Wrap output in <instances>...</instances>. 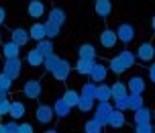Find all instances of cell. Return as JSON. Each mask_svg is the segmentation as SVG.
Segmentation results:
<instances>
[{"instance_id":"obj_14","label":"cell","mask_w":155,"mask_h":133,"mask_svg":"<svg viewBox=\"0 0 155 133\" xmlns=\"http://www.w3.org/2000/svg\"><path fill=\"white\" fill-rule=\"evenodd\" d=\"M0 53L4 55V60H12V57H21V47L15 41H4L0 47Z\"/></svg>"},{"instance_id":"obj_27","label":"cell","mask_w":155,"mask_h":133,"mask_svg":"<svg viewBox=\"0 0 155 133\" xmlns=\"http://www.w3.org/2000/svg\"><path fill=\"white\" fill-rule=\"evenodd\" d=\"M143 123H151V109L141 107L139 111H135V125H143Z\"/></svg>"},{"instance_id":"obj_20","label":"cell","mask_w":155,"mask_h":133,"mask_svg":"<svg viewBox=\"0 0 155 133\" xmlns=\"http://www.w3.org/2000/svg\"><path fill=\"white\" fill-rule=\"evenodd\" d=\"M78 55H80V60H96L98 51H96V47L92 43H82L78 47Z\"/></svg>"},{"instance_id":"obj_43","label":"cell","mask_w":155,"mask_h":133,"mask_svg":"<svg viewBox=\"0 0 155 133\" xmlns=\"http://www.w3.org/2000/svg\"><path fill=\"white\" fill-rule=\"evenodd\" d=\"M4 23H6V10H4V8L0 6V27H2Z\"/></svg>"},{"instance_id":"obj_28","label":"cell","mask_w":155,"mask_h":133,"mask_svg":"<svg viewBox=\"0 0 155 133\" xmlns=\"http://www.w3.org/2000/svg\"><path fill=\"white\" fill-rule=\"evenodd\" d=\"M61 98L70 104V109H76V107H78V101H80V92H78V90H74V88H68V90L63 92Z\"/></svg>"},{"instance_id":"obj_21","label":"cell","mask_w":155,"mask_h":133,"mask_svg":"<svg viewBox=\"0 0 155 133\" xmlns=\"http://www.w3.org/2000/svg\"><path fill=\"white\" fill-rule=\"evenodd\" d=\"M43 60H45V55L41 53L37 47H33L31 51L27 53V63H29L31 68H41V66H43Z\"/></svg>"},{"instance_id":"obj_12","label":"cell","mask_w":155,"mask_h":133,"mask_svg":"<svg viewBox=\"0 0 155 133\" xmlns=\"http://www.w3.org/2000/svg\"><path fill=\"white\" fill-rule=\"evenodd\" d=\"M8 117L12 121H21V119L27 117V107H25L23 101H10V113Z\"/></svg>"},{"instance_id":"obj_38","label":"cell","mask_w":155,"mask_h":133,"mask_svg":"<svg viewBox=\"0 0 155 133\" xmlns=\"http://www.w3.org/2000/svg\"><path fill=\"white\" fill-rule=\"evenodd\" d=\"M10 113V98H4L0 101V117H8Z\"/></svg>"},{"instance_id":"obj_29","label":"cell","mask_w":155,"mask_h":133,"mask_svg":"<svg viewBox=\"0 0 155 133\" xmlns=\"http://www.w3.org/2000/svg\"><path fill=\"white\" fill-rule=\"evenodd\" d=\"M118 60L131 70L133 66H135V60H137V57H135V51H131V49H123V51L118 53Z\"/></svg>"},{"instance_id":"obj_18","label":"cell","mask_w":155,"mask_h":133,"mask_svg":"<svg viewBox=\"0 0 155 133\" xmlns=\"http://www.w3.org/2000/svg\"><path fill=\"white\" fill-rule=\"evenodd\" d=\"M53 115H55L57 119H65V117H70V115H71L70 104L63 101V98H57V101L53 102Z\"/></svg>"},{"instance_id":"obj_33","label":"cell","mask_w":155,"mask_h":133,"mask_svg":"<svg viewBox=\"0 0 155 133\" xmlns=\"http://www.w3.org/2000/svg\"><path fill=\"white\" fill-rule=\"evenodd\" d=\"M35 47H37V49H39V51H41L43 55H49V53H53V51H55V49H53V41H51V39H43V41H39Z\"/></svg>"},{"instance_id":"obj_3","label":"cell","mask_w":155,"mask_h":133,"mask_svg":"<svg viewBox=\"0 0 155 133\" xmlns=\"http://www.w3.org/2000/svg\"><path fill=\"white\" fill-rule=\"evenodd\" d=\"M110 111H112V102L110 101H102V102H98L96 107H94V121L98 123V125H102V127H106V115H108Z\"/></svg>"},{"instance_id":"obj_10","label":"cell","mask_w":155,"mask_h":133,"mask_svg":"<svg viewBox=\"0 0 155 133\" xmlns=\"http://www.w3.org/2000/svg\"><path fill=\"white\" fill-rule=\"evenodd\" d=\"M98 41H100V45L104 47V49H114L116 43H118V39H116V33L112 31V29H104V31L98 35Z\"/></svg>"},{"instance_id":"obj_47","label":"cell","mask_w":155,"mask_h":133,"mask_svg":"<svg viewBox=\"0 0 155 133\" xmlns=\"http://www.w3.org/2000/svg\"><path fill=\"white\" fill-rule=\"evenodd\" d=\"M0 133H6V127H4V123H0Z\"/></svg>"},{"instance_id":"obj_40","label":"cell","mask_w":155,"mask_h":133,"mask_svg":"<svg viewBox=\"0 0 155 133\" xmlns=\"http://www.w3.org/2000/svg\"><path fill=\"white\" fill-rule=\"evenodd\" d=\"M135 133H153L151 123H143V125H135Z\"/></svg>"},{"instance_id":"obj_46","label":"cell","mask_w":155,"mask_h":133,"mask_svg":"<svg viewBox=\"0 0 155 133\" xmlns=\"http://www.w3.org/2000/svg\"><path fill=\"white\" fill-rule=\"evenodd\" d=\"M43 133H59V131H57V129H45Z\"/></svg>"},{"instance_id":"obj_8","label":"cell","mask_w":155,"mask_h":133,"mask_svg":"<svg viewBox=\"0 0 155 133\" xmlns=\"http://www.w3.org/2000/svg\"><path fill=\"white\" fill-rule=\"evenodd\" d=\"M135 57H137L139 62H151V60L155 57V45L151 43V41L141 43L139 49H137V53H135Z\"/></svg>"},{"instance_id":"obj_50","label":"cell","mask_w":155,"mask_h":133,"mask_svg":"<svg viewBox=\"0 0 155 133\" xmlns=\"http://www.w3.org/2000/svg\"><path fill=\"white\" fill-rule=\"evenodd\" d=\"M153 133H155V127H153Z\"/></svg>"},{"instance_id":"obj_5","label":"cell","mask_w":155,"mask_h":133,"mask_svg":"<svg viewBox=\"0 0 155 133\" xmlns=\"http://www.w3.org/2000/svg\"><path fill=\"white\" fill-rule=\"evenodd\" d=\"M71 70H74V66H71L68 60H59L57 62V66L53 68V80H57V82H63V80H68L70 78V74H71Z\"/></svg>"},{"instance_id":"obj_15","label":"cell","mask_w":155,"mask_h":133,"mask_svg":"<svg viewBox=\"0 0 155 133\" xmlns=\"http://www.w3.org/2000/svg\"><path fill=\"white\" fill-rule=\"evenodd\" d=\"M27 15L31 16V19H41V16L45 15V2L43 0H29Z\"/></svg>"},{"instance_id":"obj_24","label":"cell","mask_w":155,"mask_h":133,"mask_svg":"<svg viewBox=\"0 0 155 133\" xmlns=\"http://www.w3.org/2000/svg\"><path fill=\"white\" fill-rule=\"evenodd\" d=\"M108 72H112V74H116V76H123L124 72H129V68L118 60V55H114V57L108 62Z\"/></svg>"},{"instance_id":"obj_26","label":"cell","mask_w":155,"mask_h":133,"mask_svg":"<svg viewBox=\"0 0 155 133\" xmlns=\"http://www.w3.org/2000/svg\"><path fill=\"white\" fill-rule=\"evenodd\" d=\"M96 101H112V92H110V84H96Z\"/></svg>"},{"instance_id":"obj_36","label":"cell","mask_w":155,"mask_h":133,"mask_svg":"<svg viewBox=\"0 0 155 133\" xmlns=\"http://www.w3.org/2000/svg\"><path fill=\"white\" fill-rule=\"evenodd\" d=\"M12 82H15V80H10L4 72H0V88H2V90L10 92V90H12Z\"/></svg>"},{"instance_id":"obj_49","label":"cell","mask_w":155,"mask_h":133,"mask_svg":"<svg viewBox=\"0 0 155 133\" xmlns=\"http://www.w3.org/2000/svg\"><path fill=\"white\" fill-rule=\"evenodd\" d=\"M0 47H2V39H0Z\"/></svg>"},{"instance_id":"obj_4","label":"cell","mask_w":155,"mask_h":133,"mask_svg":"<svg viewBox=\"0 0 155 133\" xmlns=\"http://www.w3.org/2000/svg\"><path fill=\"white\" fill-rule=\"evenodd\" d=\"M4 74H6L10 80H16L23 72V60L21 57H12V60H4Z\"/></svg>"},{"instance_id":"obj_51","label":"cell","mask_w":155,"mask_h":133,"mask_svg":"<svg viewBox=\"0 0 155 133\" xmlns=\"http://www.w3.org/2000/svg\"><path fill=\"white\" fill-rule=\"evenodd\" d=\"M0 39H2V37H0Z\"/></svg>"},{"instance_id":"obj_44","label":"cell","mask_w":155,"mask_h":133,"mask_svg":"<svg viewBox=\"0 0 155 133\" xmlns=\"http://www.w3.org/2000/svg\"><path fill=\"white\" fill-rule=\"evenodd\" d=\"M4 98H8V92H6V90H2V88H0V101H4Z\"/></svg>"},{"instance_id":"obj_13","label":"cell","mask_w":155,"mask_h":133,"mask_svg":"<svg viewBox=\"0 0 155 133\" xmlns=\"http://www.w3.org/2000/svg\"><path fill=\"white\" fill-rule=\"evenodd\" d=\"M10 41H15L18 47H25L29 41H31V37H29V31H27V29H23V27H16V29H12V31H10Z\"/></svg>"},{"instance_id":"obj_48","label":"cell","mask_w":155,"mask_h":133,"mask_svg":"<svg viewBox=\"0 0 155 133\" xmlns=\"http://www.w3.org/2000/svg\"><path fill=\"white\" fill-rule=\"evenodd\" d=\"M151 121H153V123H155V111H153V113H151Z\"/></svg>"},{"instance_id":"obj_19","label":"cell","mask_w":155,"mask_h":133,"mask_svg":"<svg viewBox=\"0 0 155 133\" xmlns=\"http://www.w3.org/2000/svg\"><path fill=\"white\" fill-rule=\"evenodd\" d=\"M29 37L31 39H35L39 43V41L47 39V33H45V23H33L31 29H29Z\"/></svg>"},{"instance_id":"obj_34","label":"cell","mask_w":155,"mask_h":133,"mask_svg":"<svg viewBox=\"0 0 155 133\" xmlns=\"http://www.w3.org/2000/svg\"><path fill=\"white\" fill-rule=\"evenodd\" d=\"M80 96H86V98H94V101H96V84H94V82H86L84 86H82Z\"/></svg>"},{"instance_id":"obj_9","label":"cell","mask_w":155,"mask_h":133,"mask_svg":"<svg viewBox=\"0 0 155 133\" xmlns=\"http://www.w3.org/2000/svg\"><path fill=\"white\" fill-rule=\"evenodd\" d=\"M106 125L112 127V129H120V127H124V125H127V117H124V113L112 109L108 115H106Z\"/></svg>"},{"instance_id":"obj_11","label":"cell","mask_w":155,"mask_h":133,"mask_svg":"<svg viewBox=\"0 0 155 133\" xmlns=\"http://www.w3.org/2000/svg\"><path fill=\"white\" fill-rule=\"evenodd\" d=\"M127 88H129V94H143L145 92V78L139 76V74L131 76L129 82H127Z\"/></svg>"},{"instance_id":"obj_35","label":"cell","mask_w":155,"mask_h":133,"mask_svg":"<svg viewBox=\"0 0 155 133\" xmlns=\"http://www.w3.org/2000/svg\"><path fill=\"white\" fill-rule=\"evenodd\" d=\"M45 33H47V39L53 41L55 37L61 33V27H57V25H53V23H49V21H47V23H45Z\"/></svg>"},{"instance_id":"obj_16","label":"cell","mask_w":155,"mask_h":133,"mask_svg":"<svg viewBox=\"0 0 155 133\" xmlns=\"http://www.w3.org/2000/svg\"><path fill=\"white\" fill-rule=\"evenodd\" d=\"M47 16H49V23L57 25V27H63L65 25V19H68V15H65V10L61 6H53L47 12Z\"/></svg>"},{"instance_id":"obj_17","label":"cell","mask_w":155,"mask_h":133,"mask_svg":"<svg viewBox=\"0 0 155 133\" xmlns=\"http://www.w3.org/2000/svg\"><path fill=\"white\" fill-rule=\"evenodd\" d=\"M94 12L100 19H108L112 15V2L110 0H96L94 2Z\"/></svg>"},{"instance_id":"obj_45","label":"cell","mask_w":155,"mask_h":133,"mask_svg":"<svg viewBox=\"0 0 155 133\" xmlns=\"http://www.w3.org/2000/svg\"><path fill=\"white\" fill-rule=\"evenodd\" d=\"M151 29H153V33H155V15L151 16Z\"/></svg>"},{"instance_id":"obj_23","label":"cell","mask_w":155,"mask_h":133,"mask_svg":"<svg viewBox=\"0 0 155 133\" xmlns=\"http://www.w3.org/2000/svg\"><path fill=\"white\" fill-rule=\"evenodd\" d=\"M94 63H96V60H78V63L74 66V68H76V72L80 74V76H90Z\"/></svg>"},{"instance_id":"obj_7","label":"cell","mask_w":155,"mask_h":133,"mask_svg":"<svg viewBox=\"0 0 155 133\" xmlns=\"http://www.w3.org/2000/svg\"><path fill=\"white\" fill-rule=\"evenodd\" d=\"M106 78H108V66L96 62L92 72H90V82H94V84H104Z\"/></svg>"},{"instance_id":"obj_6","label":"cell","mask_w":155,"mask_h":133,"mask_svg":"<svg viewBox=\"0 0 155 133\" xmlns=\"http://www.w3.org/2000/svg\"><path fill=\"white\" fill-rule=\"evenodd\" d=\"M53 107L51 104H39L37 109H35V119H37V123L41 125H49L51 121H53Z\"/></svg>"},{"instance_id":"obj_41","label":"cell","mask_w":155,"mask_h":133,"mask_svg":"<svg viewBox=\"0 0 155 133\" xmlns=\"http://www.w3.org/2000/svg\"><path fill=\"white\" fill-rule=\"evenodd\" d=\"M4 127H6V133H18V121H8L4 123Z\"/></svg>"},{"instance_id":"obj_1","label":"cell","mask_w":155,"mask_h":133,"mask_svg":"<svg viewBox=\"0 0 155 133\" xmlns=\"http://www.w3.org/2000/svg\"><path fill=\"white\" fill-rule=\"evenodd\" d=\"M21 92H23L25 98L39 101V98H41V94H43V84H41V80H37V78H29L23 84V90H21Z\"/></svg>"},{"instance_id":"obj_2","label":"cell","mask_w":155,"mask_h":133,"mask_svg":"<svg viewBox=\"0 0 155 133\" xmlns=\"http://www.w3.org/2000/svg\"><path fill=\"white\" fill-rule=\"evenodd\" d=\"M114 33H116V39L120 41V43H124V45L133 43L135 37H137V29H135V25H131V23H120L116 27Z\"/></svg>"},{"instance_id":"obj_22","label":"cell","mask_w":155,"mask_h":133,"mask_svg":"<svg viewBox=\"0 0 155 133\" xmlns=\"http://www.w3.org/2000/svg\"><path fill=\"white\" fill-rule=\"evenodd\" d=\"M110 92H112V101L114 98H127L129 96V88H127V82H114L110 84Z\"/></svg>"},{"instance_id":"obj_32","label":"cell","mask_w":155,"mask_h":133,"mask_svg":"<svg viewBox=\"0 0 155 133\" xmlns=\"http://www.w3.org/2000/svg\"><path fill=\"white\" fill-rule=\"evenodd\" d=\"M82 129H84V133H102V131H104V127L98 125L94 119H88V121L84 123V127H82Z\"/></svg>"},{"instance_id":"obj_25","label":"cell","mask_w":155,"mask_h":133,"mask_svg":"<svg viewBox=\"0 0 155 133\" xmlns=\"http://www.w3.org/2000/svg\"><path fill=\"white\" fill-rule=\"evenodd\" d=\"M127 107L129 111H139L141 107H145V101H143V94H129L127 96Z\"/></svg>"},{"instance_id":"obj_37","label":"cell","mask_w":155,"mask_h":133,"mask_svg":"<svg viewBox=\"0 0 155 133\" xmlns=\"http://www.w3.org/2000/svg\"><path fill=\"white\" fill-rule=\"evenodd\" d=\"M112 109L120 111V113L129 111V107H127V98H114V101H112Z\"/></svg>"},{"instance_id":"obj_42","label":"cell","mask_w":155,"mask_h":133,"mask_svg":"<svg viewBox=\"0 0 155 133\" xmlns=\"http://www.w3.org/2000/svg\"><path fill=\"white\" fill-rule=\"evenodd\" d=\"M147 76H149V80H151V84H155V62L147 68Z\"/></svg>"},{"instance_id":"obj_39","label":"cell","mask_w":155,"mask_h":133,"mask_svg":"<svg viewBox=\"0 0 155 133\" xmlns=\"http://www.w3.org/2000/svg\"><path fill=\"white\" fill-rule=\"evenodd\" d=\"M18 133H35V129H33V125L29 121H21L18 123Z\"/></svg>"},{"instance_id":"obj_31","label":"cell","mask_w":155,"mask_h":133,"mask_svg":"<svg viewBox=\"0 0 155 133\" xmlns=\"http://www.w3.org/2000/svg\"><path fill=\"white\" fill-rule=\"evenodd\" d=\"M59 60H61V57L55 53V51H53V53H49V55H45V60H43V68H45L47 72H53V68L57 66Z\"/></svg>"},{"instance_id":"obj_30","label":"cell","mask_w":155,"mask_h":133,"mask_svg":"<svg viewBox=\"0 0 155 133\" xmlns=\"http://www.w3.org/2000/svg\"><path fill=\"white\" fill-rule=\"evenodd\" d=\"M94 107H96V101H94V98L80 96V101H78V107H76V109H80L82 113H90V111H94Z\"/></svg>"}]
</instances>
